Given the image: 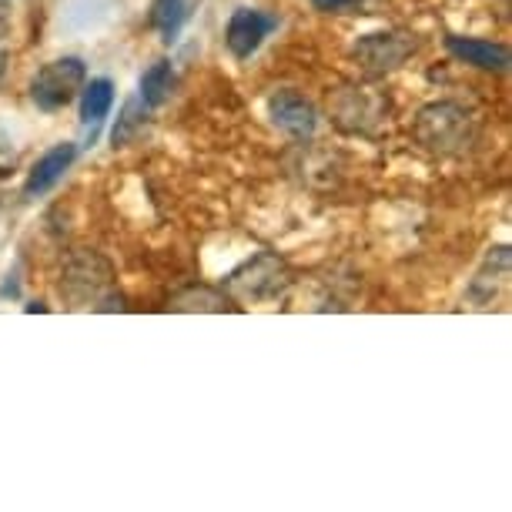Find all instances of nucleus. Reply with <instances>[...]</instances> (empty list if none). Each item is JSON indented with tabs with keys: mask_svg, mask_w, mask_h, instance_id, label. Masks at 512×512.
I'll list each match as a JSON object with an SVG mask.
<instances>
[{
	"mask_svg": "<svg viewBox=\"0 0 512 512\" xmlns=\"http://www.w3.org/2000/svg\"><path fill=\"white\" fill-rule=\"evenodd\" d=\"M415 141L432 154H459L466 151L476 128H472V114L456 101H436L425 104L415 118Z\"/></svg>",
	"mask_w": 512,
	"mask_h": 512,
	"instance_id": "f257e3e1",
	"label": "nucleus"
},
{
	"mask_svg": "<svg viewBox=\"0 0 512 512\" xmlns=\"http://www.w3.org/2000/svg\"><path fill=\"white\" fill-rule=\"evenodd\" d=\"M84 81H88V67L81 57H57V61L44 64L31 81V101L44 114L64 111L81 94Z\"/></svg>",
	"mask_w": 512,
	"mask_h": 512,
	"instance_id": "f03ea898",
	"label": "nucleus"
},
{
	"mask_svg": "<svg viewBox=\"0 0 512 512\" xmlns=\"http://www.w3.org/2000/svg\"><path fill=\"white\" fill-rule=\"evenodd\" d=\"M108 285H111V265L104 262L98 251H77L71 262L64 265L61 292L71 302H94Z\"/></svg>",
	"mask_w": 512,
	"mask_h": 512,
	"instance_id": "7ed1b4c3",
	"label": "nucleus"
},
{
	"mask_svg": "<svg viewBox=\"0 0 512 512\" xmlns=\"http://www.w3.org/2000/svg\"><path fill=\"white\" fill-rule=\"evenodd\" d=\"M268 118L285 138L292 141H308L318 128V111L315 104L298 91H278L272 101H268Z\"/></svg>",
	"mask_w": 512,
	"mask_h": 512,
	"instance_id": "20e7f679",
	"label": "nucleus"
},
{
	"mask_svg": "<svg viewBox=\"0 0 512 512\" xmlns=\"http://www.w3.org/2000/svg\"><path fill=\"white\" fill-rule=\"evenodd\" d=\"M275 27H278V21L272 14L251 11V7H238V11L231 14L228 27H225V44H228L231 57L248 61V57L265 44V37L272 34Z\"/></svg>",
	"mask_w": 512,
	"mask_h": 512,
	"instance_id": "39448f33",
	"label": "nucleus"
},
{
	"mask_svg": "<svg viewBox=\"0 0 512 512\" xmlns=\"http://www.w3.org/2000/svg\"><path fill=\"white\" fill-rule=\"evenodd\" d=\"M412 41L402 34H369L362 37L359 47H355V57L369 67V71L382 74V71H392V67H399L405 57L412 54Z\"/></svg>",
	"mask_w": 512,
	"mask_h": 512,
	"instance_id": "423d86ee",
	"label": "nucleus"
},
{
	"mask_svg": "<svg viewBox=\"0 0 512 512\" xmlns=\"http://www.w3.org/2000/svg\"><path fill=\"white\" fill-rule=\"evenodd\" d=\"M77 158V144L71 141H64V144H54L51 151H44L41 158L34 161V168H31V175H27V185H24V195L27 198H41L47 195L57 181L64 178V171L71 168Z\"/></svg>",
	"mask_w": 512,
	"mask_h": 512,
	"instance_id": "0eeeda50",
	"label": "nucleus"
},
{
	"mask_svg": "<svg viewBox=\"0 0 512 512\" xmlns=\"http://www.w3.org/2000/svg\"><path fill=\"white\" fill-rule=\"evenodd\" d=\"M446 47L456 61L479 67V71H496V74L509 71V51L502 44L482 41V37H446Z\"/></svg>",
	"mask_w": 512,
	"mask_h": 512,
	"instance_id": "6e6552de",
	"label": "nucleus"
},
{
	"mask_svg": "<svg viewBox=\"0 0 512 512\" xmlns=\"http://www.w3.org/2000/svg\"><path fill=\"white\" fill-rule=\"evenodd\" d=\"M195 0H154L151 4V27L161 34L164 44H171L181 34V27L188 24Z\"/></svg>",
	"mask_w": 512,
	"mask_h": 512,
	"instance_id": "1a4fd4ad",
	"label": "nucleus"
},
{
	"mask_svg": "<svg viewBox=\"0 0 512 512\" xmlns=\"http://www.w3.org/2000/svg\"><path fill=\"white\" fill-rule=\"evenodd\" d=\"M114 108V84L108 77H94V81H84L81 88V121L94 128L111 114Z\"/></svg>",
	"mask_w": 512,
	"mask_h": 512,
	"instance_id": "9d476101",
	"label": "nucleus"
},
{
	"mask_svg": "<svg viewBox=\"0 0 512 512\" xmlns=\"http://www.w3.org/2000/svg\"><path fill=\"white\" fill-rule=\"evenodd\" d=\"M138 94H141L144 108H158V104L168 101V94H171V64L168 61L151 64L148 71L141 74Z\"/></svg>",
	"mask_w": 512,
	"mask_h": 512,
	"instance_id": "9b49d317",
	"label": "nucleus"
},
{
	"mask_svg": "<svg viewBox=\"0 0 512 512\" xmlns=\"http://www.w3.org/2000/svg\"><path fill=\"white\" fill-rule=\"evenodd\" d=\"M144 114H138V101H131L128 108H124V118L118 121V128L111 131V141H114V148L118 144H128L131 141V134L138 131V128H144Z\"/></svg>",
	"mask_w": 512,
	"mask_h": 512,
	"instance_id": "f8f14e48",
	"label": "nucleus"
},
{
	"mask_svg": "<svg viewBox=\"0 0 512 512\" xmlns=\"http://www.w3.org/2000/svg\"><path fill=\"white\" fill-rule=\"evenodd\" d=\"M312 7H315L318 14L345 17V14H362L365 0H312Z\"/></svg>",
	"mask_w": 512,
	"mask_h": 512,
	"instance_id": "ddd939ff",
	"label": "nucleus"
},
{
	"mask_svg": "<svg viewBox=\"0 0 512 512\" xmlns=\"http://www.w3.org/2000/svg\"><path fill=\"white\" fill-rule=\"evenodd\" d=\"M7 27H11V17H7V11H4V7H0V37L7 34Z\"/></svg>",
	"mask_w": 512,
	"mask_h": 512,
	"instance_id": "4468645a",
	"label": "nucleus"
},
{
	"mask_svg": "<svg viewBox=\"0 0 512 512\" xmlns=\"http://www.w3.org/2000/svg\"><path fill=\"white\" fill-rule=\"evenodd\" d=\"M7 61H11V57H7V54H0V84H4V74H7Z\"/></svg>",
	"mask_w": 512,
	"mask_h": 512,
	"instance_id": "2eb2a0df",
	"label": "nucleus"
}]
</instances>
